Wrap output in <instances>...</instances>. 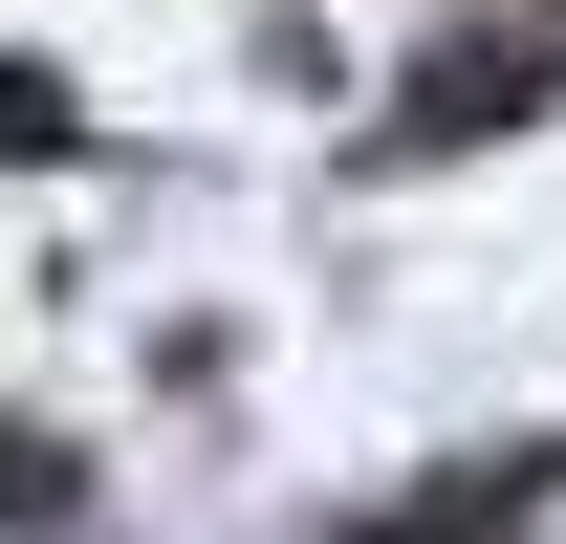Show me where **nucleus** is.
<instances>
[{"instance_id":"nucleus-1","label":"nucleus","mask_w":566,"mask_h":544,"mask_svg":"<svg viewBox=\"0 0 566 544\" xmlns=\"http://www.w3.org/2000/svg\"><path fill=\"white\" fill-rule=\"evenodd\" d=\"M523 87H545V44H436V66H415V109H392V153H480Z\"/></svg>"},{"instance_id":"nucleus-2","label":"nucleus","mask_w":566,"mask_h":544,"mask_svg":"<svg viewBox=\"0 0 566 544\" xmlns=\"http://www.w3.org/2000/svg\"><path fill=\"white\" fill-rule=\"evenodd\" d=\"M44 153H87V109H66V66H0V175H44Z\"/></svg>"},{"instance_id":"nucleus-3","label":"nucleus","mask_w":566,"mask_h":544,"mask_svg":"<svg viewBox=\"0 0 566 544\" xmlns=\"http://www.w3.org/2000/svg\"><path fill=\"white\" fill-rule=\"evenodd\" d=\"M0 523H87V479L44 458V436H0Z\"/></svg>"}]
</instances>
